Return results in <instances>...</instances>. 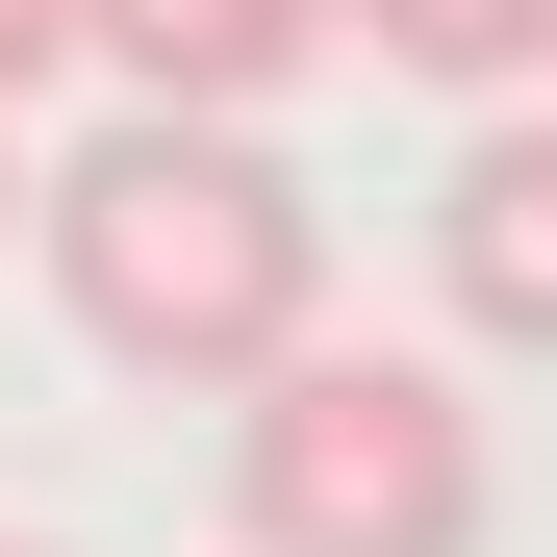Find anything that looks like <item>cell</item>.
I'll return each instance as SVG.
<instances>
[{"instance_id":"cell-7","label":"cell","mask_w":557,"mask_h":557,"mask_svg":"<svg viewBox=\"0 0 557 557\" xmlns=\"http://www.w3.org/2000/svg\"><path fill=\"white\" fill-rule=\"evenodd\" d=\"M0 228H26V152H0Z\"/></svg>"},{"instance_id":"cell-3","label":"cell","mask_w":557,"mask_h":557,"mask_svg":"<svg viewBox=\"0 0 557 557\" xmlns=\"http://www.w3.org/2000/svg\"><path fill=\"white\" fill-rule=\"evenodd\" d=\"M431 278H456L482 355H557V127H482L431 177Z\"/></svg>"},{"instance_id":"cell-2","label":"cell","mask_w":557,"mask_h":557,"mask_svg":"<svg viewBox=\"0 0 557 557\" xmlns=\"http://www.w3.org/2000/svg\"><path fill=\"white\" fill-rule=\"evenodd\" d=\"M228 557H482V406L431 355H253L228 381Z\"/></svg>"},{"instance_id":"cell-4","label":"cell","mask_w":557,"mask_h":557,"mask_svg":"<svg viewBox=\"0 0 557 557\" xmlns=\"http://www.w3.org/2000/svg\"><path fill=\"white\" fill-rule=\"evenodd\" d=\"M76 51H102L127 102H278V76L330 51V0H76Z\"/></svg>"},{"instance_id":"cell-6","label":"cell","mask_w":557,"mask_h":557,"mask_svg":"<svg viewBox=\"0 0 557 557\" xmlns=\"http://www.w3.org/2000/svg\"><path fill=\"white\" fill-rule=\"evenodd\" d=\"M51 51H76V0H0V102H26V76H51Z\"/></svg>"},{"instance_id":"cell-1","label":"cell","mask_w":557,"mask_h":557,"mask_svg":"<svg viewBox=\"0 0 557 557\" xmlns=\"http://www.w3.org/2000/svg\"><path fill=\"white\" fill-rule=\"evenodd\" d=\"M26 253H51L76 355H127V381H253L330 330V203L253 102H127L76 177H26Z\"/></svg>"},{"instance_id":"cell-5","label":"cell","mask_w":557,"mask_h":557,"mask_svg":"<svg viewBox=\"0 0 557 557\" xmlns=\"http://www.w3.org/2000/svg\"><path fill=\"white\" fill-rule=\"evenodd\" d=\"M381 76H456V102H507V76H557V0H330Z\"/></svg>"},{"instance_id":"cell-8","label":"cell","mask_w":557,"mask_h":557,"mask_svg":"<svg viewBox=\"0 0 557 557\" xmlns=\"http://www.w3.org/2000/svg\"><path fill=\"white\" fill-rule=\"evenodd\" d=\"M0 557H51V532H0Z\"/></svg>"}]
</instances>
